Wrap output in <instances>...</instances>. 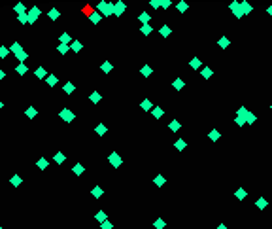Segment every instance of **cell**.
<instances>
[{
    "mask_svg": "<svg viewBox=\"0 0 272 229\" xmlns=\"http://www.w3.org/2000/svg\"><path fill=\"white\" fill-rule=\"evenodd\" d=\"M59 116H61V119L66 121V123H72L74 119H76V114H74L70 108H62V110L59 112Z\"/></svg>",
    "mask_w": 272,
    "mask_h": 229,
    "instance_id": "6da1fadb",
    "label": "cell"
},
{
    "mask_svg": "<svg viewBox=\"0 0 272 229\" xmlns=\"http://www.w3.org/2000/svg\"><path fill=\"white\" fill-rule=\"evenodd\" d=\"M98 8H100V10H98V12H100L102 15H113V2H104V0H102V2L100 4H98Z\"/></svg>",
    "mask_w": 272,
    "mask_h": 229,
    "instance_id": "7a4b0ae2",
    "label": "cell"
},
{
    "mask_svg": "<svg viewBox=\"0 0 272 229\" xmlns=\"http://www.w3.org/2000/svg\"><path fill=\"white\" fill-rule=\"evenodd\" d=\"M108 161H110V165H112V167H115V169H117V167H121V163H123V161H121V155H119V153H115V152H112V153L108 155Z\"/></svg>",
    "mask_w": 272,
    "mask_h": 229,
    "instance_id": "3957f363",
    "label": "cell"
},
{
    "mask_svg": "<svg viewBox=\"0 0 272 229\" xmlns=\"http://www.w3.org/2000/svg\"><path fill=\"white\" fill-rule=\"evenodd\" d=\"M27 15H29V23L32 25V23H36V19L40 17V8H38V6H32V8L29 10Z\"/></svg>",
    "mask_w": 272,
    "mask_h": 229,
    "instance_id": "277c9868",
    "label": "cell"
},
{
    "mask_svg": "<svg viewBox=\"0 0 272 229\" xmlns=\"http://www.w3.org/2000/svg\"><path fill=\"white\" fill-rule=\"evenodd\" d=\"M127 10V4L125 2H113V15L115 17H119V15H123V12Z\"/></svg>",
    "mask_w": 272,
    "mask_h": 229,
    "instance_id": "5b68a950",
    "label": "cell"
},
{
    "mask_svg": "<svg viewBox=\"0 0 272 229\" xmlns=\"http://www.w3.org/2000/svg\"><path fill=\"white\" fill-rule=\"evenodd\" d=\"M229 8L233 10V13H234V17H238V19H240V17H244V10H242V6H240L238 2H233V4H231Z\"/></svg>",
    "mask_w": 272,
    "mask_h": 229,
    "instance_id": "8992f818",
    "label": "cell"
},
{
    "mask_svg": "<svg viewBox=\"0 0 272 229\" xmlns=\"http://www.w3.org/2000/svg\"><path fill=\"white\" fill-rule=\"evenodd\" d=\"M89 100H91L93 104H98V102H100V100H102V95H100V93H98V91H93V93L89 95Z\"/></svg>",
    "mask_w": 272,
    "mask_h": 229,
    "instance_id": "52a82bcc",
    "label": "cell"
},
{
    "mask_svg": "<svg viewBox=\"0 0 272 229\" xmlns=\"http://www.w3.org/2000/svg\"><path fill=\"white\" fill-rule=\"evenodd\" d=\"M255 207H257V208H259V210H265V208H266V207H268V201H266V199H265V197H259V199H257V201H255Z\"/></svg>",
    "mask_w": 272,
    "mask_h": 229,
    "instance_id": "ba28073f",
    "label": "cell"
},
{
    "mask_svg": "<svg viewBox=\"0 0 272 229\" xmlns=\"http://www.w3.org/2000/svg\"><path fill=\"white\" fill-rule=\"evenodd\" d=\"M150 19H151V15H150V13H145V12L138 15V21L142 23V25H150Z\"/></svg>",
    "mask_w": 272,
    "mask_h": 229,
    "instance_id": "9c48e42d",
    "label": "cell"
},
{
    "mask_svg": "<svg viewBox=\"0 0 272 229\" xmlns=\"http://www.w3.org/2000/svg\"><path fill=\"white\" fill-rule=\"evenodd\" d=\"M106 131H108V129H106V125H104V123H98V125L95 127V133H96L98 136H104V134H106Z\"/></svg>",
    "mask_w": 272,
    "mask_h": 229,
    "instance_id": "30bf717a",
    "label": "cell"
},
{
    "mask_svg": "<svg viewBox=\"0 0 272 229\" xmlns=\"http://www.w3.org/2000/svg\"><path fill=\"white\" fill-rule=\"evenodd\" d=\"M217 44H219V48H221V49H227V48H229V44H231V40H229L227 36H221Z\"/></svg>",
    "mask_w": 272,
    "mask_h": 229,
    "instance_id": "8fae6325",
    "label": "cell"
},
{
    "mask_svg": "<svg viewBox=\"0 0 272 229\" xmlns=\"http://www.w3.org/2000/svg\"><path fill=\"white\" fill-rule=\"evenodd\" d=\"M64 159H66V157H64V153H62V152H57V153L53 155V161H55L57 165H62V163H64Z\"/></svg>",
    "mask_w": 272,
    "mask_h": 229,
    "instance_id": "7c38bea8",
    "label": "cell"
},
{
    "mask_svg": "<svg viewBox=\"0 0 272 229\" xmlns=\"http://www.w3.org/2000/svg\"><path fill=\"white\" fill-rule=\"evenodd\" d=\"M21 182H23V178H21L19 174H13V176L10 178V184H12L13 188H17V186H21Z\"/></svg>",
    "mask_w": 272,
    "mask_h": 229,
    "instance_id": "4fadbf2b",
    "label": "cell"
},
{
    "mask_svg": "<svg viewBox=\"0 0 272 229\" xmlns=\"http://www.w3.org/2000/svg\"><path fill=\"white\" fill-rule=\"evenodd\" d=\"M34 76L38 78V80H42V78H47V72H45V68H42V66H38L36 70H34Z\"/></svg>",
    "mask_w": 272,
    "mask_h": 229,
    "instance_id": "5bb4252c",
    "label": "cell"
},
{
    "mask_svg": "<svg viewBox=\"0 0 272 229\" xmlns=\"http://www.w3.org/2000/svg\"><path fill=\"white\" fill-rule=\"evenodd\" d=\"M81 48H83V45H81V42H78V40L70 44V49H72L74 53H80V51H81Z\"/></svg>",
    "mask_w": 272,
    "mask_h": 229,
    "instance_id": "9a60e30c",
    "label": "cell"
},
{
    "mask_svg": "<svg viewBox=\"0 0 272 229\" xmlns=\"http://www.w3.org/2000/svg\"><path fill=\"white\" fill-rule=\"evenodd\" d=\"M15 70H17V74H19V76H25V74H27V70H29V68H27V64H25V63H19Z\"/></svg>",
    "mask_w": 272,
    "mask_h": 229,
    "instance_id": "2e32d148",
    "label": "cell"
},
{
    "mask_svg": "<svg viewBox=\"0 0 272 229\" xmlns=\"http://www.w3.org/2000/svg\"><path fill=\"white\" fill-rule=\"evenodd\" d=\"M47 15H49V19H51V21H57V19L61 17V12L53 8V10H49V12H47Z\"/></svg>",
    "mask_w": 272,
    "mask_h": 229,
    "instance_id": "e0dca14e",
    "label": "cell"
},
{
    "mask_svg": "<svg viewBox=\"0 0 272 229\" xmlns=\"http://www.w3.org/2000/svg\"><path fill=\"white\" fill-rule=\"evenodd\" d=\"M234 195H236V199H238V201H244V199H246V195H248V191H246L244 188H238Z\"/></svg>",
    "mask_w": 272,
    "mask_h": 229,
    "instance_id": "ac0fdd59",
    "label": "cell"
},
{
    "mask_svg": "<svg viewBox=\"0 0 272 229\" xmlns=\"http://www.w3.org/2000/svg\"><path fill=\"white\" fill-rule=\"evenodd\" d=\"M91 193H93V197H95V199H100V197H102V193H104V191H102V188H100V186H95V188H93V191H91Z\"/></svg>",
    "mask_w": 272,
    "mask_h": 229,
    "instance_id": "d6986e66",
    "label": "cell"
},
{
    "mask_svg": "<svg viewBox=\"0 0 272 229\" xmlns=\"http://www.w3.org/2000/svg\"><path fill=\"white\" fill-rule=\"evenodd\" d=\"M21 49H23V48H21V44H19V42H13V44L10 45V53H15V55H17Z\"/></svg>",
    "mask_w": 272,
    "mask_h": 229,
    "instance_id": "ffe728a7",
    "label": "cell"
},
{
    "mask_svg": "<svg viewBox=\"0 0 272 229\" xmlns=\"http://www.w3.org/2000/svg\"><path fill=\"white\" fill-rule=\"evenodd\" d=\"M45 82H47V85H49V87H55V85H57V82H59V78L51 74V76H47V78H45Z\"/></svg>",
    "mask_w": 272,
    "mask_h": 229,
    "instance_id": "44dd1931",
    "label": "cell"
},
{
    "mask_svg": "<svg viewBox=\"0 0 272 229\" xmlns=\"http://www.w3.org/2000/svg\"><path fill=\"white\" fill-rule=\"evenodd\" d=\"M59 40H61V44H64V45H66V44H72V36H70L68 32H62Z\"/></svg>",
    "mask_w": 272,
    "mask_h": 229,
    "instance_id": "7402d4cb",
    "label": "cell"
},
{
    "mask_svg": "<svg viewBox=\"0 0 272 229\" xmlns=\"http://www.w3.org/2000/svg\"><path fill=\"white\" fill-rule=\"evenodd\" d=\"M174 146H176V150H178V152H183V150H185V146H187V144H185V140H183V138H178V140H176V144H174Z\"/></svg>",
    "mask_w": 272,
    "mask_h": 229,
    "instance_id": "603a6c76",
    "label": "cell"
},
{
    "mask_svg": "<svg viewBox=\"0 0 272 229\" xmlns=\"http://www.w3.org/2000/svg\"><path fill=\"white\" fill-rule=\"evenodd\" d=\"M140 72H142V76H145V78H147V76H151V72H153V70H151V66H150V64H144Z\"/></svg>",
    "mask_w": 272,
    "mask_h": 229,
    "instance_id": "cb8c5ba5",
    "label": "cell"
},
{
    "mask_svg": "<svg viewBox=\"0 0 272 229\" xmlns=\"http://www.w3.org/2000/svg\"><path fill=\"white\" fill-rule=\"evenodd\" d=\"M163 114H164V110H163L161 106H155V108H153V116H155V119H161V118H163Z\"/></svg>",
    "mask_w": 272,
    "mask_h": 229,
    "instance_id": "d4e9b609",
    "label": "cell"
},
{
    "mask_svg": "<svg viewBox=\"0 0 272 229\" xmlns=\"http://www.w3.org/2000/svg\"><path fill=\"white\" fill-rule=\"evenodd\" d=\"M47 165H49V161H47V159H40V161H36V167L40 169V171H44V169H47Z\"/></svg>",
    "mask_w": 272,
    "mask_h": 229,
    "instance_id": "484cf974",
    "label": "cell"
},
{
    "mask_svg": "<svg viewBox=\"0 0 272 229\" xmlns=\"http://www.w3.org/2000/svg\"><path fill=\"white\" fill-rule=\"evenodd\" d=\"M208 138L215 142V140H219V138H221V133H219V131H210V134H208Z\"/></svg>",
    "mask_w": 272,
    "mask_h": 229,
    "instance_id": "4316f807",
    "label": "cell"
},
{
    "mask_svg": "<svg viewBox=\"0 0 272 229\" xmlns=\"http://www.w3.org/2000/svg\"><path fill=\"white\" fill-rule=\"evenodd\" d=\"M100 68H102V72H104V74H110L113 66H112V63H108V61H106V63H102V66H100Z\"/></svg>",
    "mask_w": 272,
    "mask_h": 229,
    "instance_id": "83f0119b",
    "label": "cell"
},
{
    "mask_svg": "<svg viewBox=\"0 0 272 229\" xmlns=\"http://www.w3.org/2000/svg\"><path fill=\"white\" fill-rule=\"evenodd\" d=\"M180 127H182V125H180V121H176V119L168 123V129H170V131H174V133H176V131H180Z\"/></svg>",
    "mask_w": 272,
    "mask_h": 229,
    "instance_id": "f1b7e54d",
    "label": "cell"
},
{
    "mask_svg": "<svg viewBox=\"0 0 272 229\" xmlns=\"http://www.w3.org/2000/svg\"><path fill=\"white\" fill-rule=\"evenodd\" d=\"M62 89H64V93H68V95H70V93H74V91H76V85L68 82V83H66V85H64Z\"/></svg>",
    "mask_w": 272,
    "mask_h": 229,
    "instance_id": "f546056e",
    "label": "cell"
},
{
    "mask_svg": "<svg viewBox=\"0 0 272 229\" xmlns=\"http://www.w3.org/2000/svg\"><path fill=\"white\" fill-rule=\"evenodd\" d=\"M172 85H174V89H176V91H180V89H183V80H182V78H176Z\"/></svg>",
    "mask_w": 272,
    "mask_h": 229,
    "instance_id": "4dcf8cb0",
    "label": "cell"
},
{
    "mask_svg": "<svg viewBox=\"0 0 272 229\" xmlns=\"http://www.w3.org/2000/svg\"><path fill=\"white\" fill-rule=\"evenodd\" d=\"M25 114H27V118H29V119H32V118H36V114H38V112H36V108L30 106V108H27V112H25Z\"/></svg>",
    "mask_w": 272,
    "mask_h": 229,
    "instance_id": "1f68e13d",
    "label": "cell"
},
{
    "mask_svg": "<svg viewBox=\"0 0 272 229\" xmlns=\"http://www.w3.org/2000/svg\"><path fill=\"white\" fill-rule=\"evenodd\" d=\"M151 30H153V29H151V25H142V27H140V32H142V34H145V36H147V34H151Z\"/></svg>",
    "mask_w": 272,
    "mask_h": 229,
    "instance_id": "d6a6232c",
    "label": "cell"
},
{
    "mask_svg": "<svg viewBox=\"0 0 272 229\" xmlns=\"http://www.w3.org/2000/svg\"><path fill=\"white\" fill-rule=\"evenodd\" d=\"M15 57L19 59V63H25V61H27V57H29V55H27V51H25V49H21V51H19V53L15 55Z\"/></svg>",
    "mask_w": 272,
    "mask_h": 229,
    "instance_id": "836d02e7",
    "label": "cell"
},
{
    "mask_svg": "<svg viewBox=\"0 0 272 229\" xmlns=\"http://www.w3.org/2000/svg\"><path fill=\"white\" fill-rule=\"evenodd\" d=\"M201 74H202V78H206V80H208V78H212V74H214V72H212V68H208V66H206V68H202V70H201Z\"/></svg>",
    "mask_w": 272,
    "mask_h": 229,
    "instance_id": "e575fe53",
    "label": "cell"
},
{
    "mask_svg": "<svg viewBox=\"0 0 272 229\" xmlns=\"http://www.w3.org/2000/svg\"><path fill=\"white\" fill-rule=\"evenodd\" d=\"M140 108H142V110H151V108H153V104H151V100H147V99H145V100H142Z\"/></svg>",
    "mask_w": 272,
    "mask_h": 229,
    "instance_id": "d590c367",
    "label": "cell"
},
{
    "mask_svg": "<svg viewBox=\"0 0 272 229\" xmlns=\"http://www.w3.org/2000/svg\"><path fill=\"white\" fill-rule=\"evenodd\" d=\"M246 123H255V114L253 112H248V114H246Z\"/></svg>",
    "mask_w": 272,
    "mask_h": 229,
    "instance_id": "8d00e7d4",
    "label": "cell"
},
{
    "mask_svg": "<svg viewBox=\"0 0 272 229\" xmlns=\"http://www.w3.org/2000/svg\"><path fill=\"white\" fill-rule=\"evenodd\" d=\"M10 53V48H6V45H0V59H6Z\"/></svg>",
    "mask_w": 272,
    "mask_h": 229,
    "instance_id": "74e56055",
    "label": "cell"
},
{
    "mask_svg": "<svg viewBox=\"0 0 272 229\" xmlns=\"http://www.w3.org/2000/svg\"><path fill=\"white\" fill-rule=\"evenodd\" d=\"M159 32H161V36H163V38H166V36H170V32H172V30H170V27H166V25H164V27H161V30H159Z\"/></svg>",
    "mask_w": 272,
    "mask_h": 229,
    "instance_id": "f35d334b",
    "label": "cell"
},
{
    "mask_svg": "<svg viewBox=\"0 0 272 229\" xmlns=\"http://www.w3.org/2000/svg\"><path fill=\"white\" fill-rule=\"evenodd\" d=\"M95 218H96L98 222H100V223L108 220V218H106V212H102V210H100V212H96V214H95Z\"/></svg>",
    "mask_w": 272,
    "mask_h": 229,
    "instance_id": "ab89813d",
    "label": "cell"
},
{
    "mask_svg": "<svg viewBox=\"0 0 272 229\" xmlns=\"http://www.w3.org/2000/svg\"><path fill=\"white\" fill-rule=\"evenodd\" d=\"M13 10H15V12H17L19 15H23V13H27V6H23V4H17V6H15Z\"/></svg>",
    "mask_w": 272,
    "mask_h": 229,
    "instance_id": "60d3db41",
    "label": "cell"
},
{
    "mask_svg": "<svg viewBox=\"0 0 272 229\" xmlns=\"http://www.w3.org/2000/svg\"><path fill=\"white\" fill-rule=\"evenodd\" d=\"M189 8V4L187 2H178V12L180 13H185V10Z\"/></svg>",
    "mask_w": 272,
    "mask_h": 229,
    "instance_id": "b9f144b4",
    "label": "cell"
},
{
    "mask_svg": "<svg viewBox=\"0 0 272 229\" xmlns=\"http://www.w3.org/2000/svg\"><path fill=\"white\" fill-rule=\"evenodd\" d=\"M234 123H236V125H240V127H242V125H246V116H236V118H234Z\"/></svg>",
    "mask_w": 272,
    "mask_h": 229,
    "instance_id": "7bdbcfd3",
    "label": "cell"
},
{
    "mask_svg": "<svg viewBox=\"0 0 272 229\" xmlns=\"http://www.w3.org/2000/svg\"><path fill=\"white\" fill-rule=\"evenodd\" d=\"M153 225H155V229H164V225H166V222L159 218V220H155V223H153Z\"/></svg>",
    "mask_w": 272,
    "mask_h": 229,
    "instance_id": "ee69618b",
    "label": "cell"
},
{
    "mask_svg": "<svg viewBox=\"0 0 272 229\" xmlns=\"http://www.w3.org/2000/svg\"><path fill=\"white\" fill-rule=\"evenodd\" d=\"M72 171H74V174H83V171H85V169H83V165H80V163H78V165H74V169H72Z\"/></svg>",
    "mask_w": 272,
    "mask_h": 229,
    "instance_id": "f6af8a7d",
    "label": "cell"
},
{
    "mask_svg": "<svg viewBox=\"0 0 272 229\" xmlns=\"http://www.w3.org/2000/svg\"><path fill=\"white\" fill-rule=\"evenodd\" d=\"M153 182H155V186H159V188H161V186H164V182H166V180H164V176H155V180H153Z\"/></svg>",
    "mask_w": 272,
    "mask_h": 229,
    "instance_id": "bcb514c9",
    "label": "cell"
},
{
    "mask_svg": "<svg viewBox=\"0 0 272 229\" xmlns=\"http://www.w3.org/2000/svg\"><path fill=\"white\" fill-rule=\"evenodd\" d=\"M240 6H242V10H244V13H251V10H253V8H251V6H250L248 2H242Z\"/></svg>",
    "mask_w": 272,
    "mask_h": 229,
    "instance_id": "7dc6e473",
    "label": "cell"
},
{
    "mask_svg": "<svg viewBox=\"0 0 272 229\" xmlns=\"http://www.w3.org/2000/svg\"><path fill=\"white\" fill-rule=\"evenodd\" d=\"M189 64H191V68H201V59H196V57H195V59H191Z\"/></svg>",
    "mask_w": 272,
    "mask_h": 229,
    "instance_id": "c3c4849f",
    "label": "cell"
},
{
    "mask_svg": "<svg viewBox=\"0 0 272 229\" xmlns=\"http://www.w3.org/2000/svg\"><path fill=\"white\" fill-rule=\"evenodd\" d=\"M57 49H59V53H68L70 51V48H68V45H64V44H61Z\"/></svg>",
    "mask_w": 272,
    "mask_h": 229,
    "instance_id": "681fc988",
    "label": "cell"
},
{
    "mask_svg": "<svg viewBox=\"0 0 272 229\" xmlns=\"http://www.w3.org/2000/svg\"><path fill=\"white\" fill-rule=\"evenodd\" d=\"M100 227H102V229H112V227H113V223L106 220V222H102V223H100Z\"/></svg>",
    "mask_w": 272,
    "mask_h": 229,
    "instance_id": "f907efd6",
    "label": "cell"
},
{
    "mask_svg": "<svg viewBox=\"0 0 272 229\" xmlns=\"http://www.w3.org/2000/svg\"><path fill=\"white\" fill-rule=\"evenodd\" d=\"M17 19H19V23H29V15H27V13H23V15H19Z\"/></svg>",
    "mask_w": 272,
    "mask_h": 229,
    "instance_id": "816d5d0a",
    "label": "cell"
},
{
    "mask_svg": "<svg viewBox=\"0 0 272 229\" xmlns=\"http://www.w3.org/2000/svg\"><path fill=\"white\" fill-rule=\"evenodd\" d=\"M151 8H161V2H159V0H151Z\"/></svg>",
    "mask_w": 272,
    "mask_h": 229,
    "instance_id": "f5cc1de1",
    "label": "cell"
},
{
    "mask_svg": "<svg viewBox=\"0 0 272 229\" xmlns=\"http://www.w3.org/2000/svg\"><path fill=\"white\" fill-rule=\"evenodd\" d=\"M246 114H248V110H246L244 106H242V108H238V116H246Z\"/></svg>",
    "mask_w": 272,
    "mask_h": 229,
    "instance_id": "db71d44e",
    "label": "cell"
},
{
    "mask_svg": "<svg viewBox=\"0 0 272 229\" xmlns=\"http://www.w3.org/2000/svg\"><path fill=\"white\" fill-rule=\"evenodd\" d=\"M161 8H170V0H163V2H161Z\"/></svg>",
    "mask_w": 272,
    "mask_h": 229,
    "instance_id": "11a10c76",
    "label": "cell"
},
{
    "mask_svg": "<svg viewBox=\"0 0 272 229\" xmlns=\"http://www.w3.org/2000/svg\"><path fill=\"white\" fill-rule=\"evenodd\" d=\"M4 76H6V74H4V70H2V68H0V82L4 80Z\"/></svg>",
    "mask_w": 272,
    "mask_h": 229,
    "instance_id": "9f6ffc18",
    "label": "cell"
},
{
    "mask_svg": "<svg viewBox=\"0 0 272 229\" xmlns=\"http://www.w3.org/2000/svg\"><path fill=\"white\" fill-rule=\"evenodd\" d=\"M266 12H268V15L272 17V6H268V8H266Z\"/></svg>",
    "mask_w": 272,
    "mask_h": 229,
    "instance_id": "6f0895ef",
    "label": "cell"
},
{
    "mask_svg": "<svg viewBox=\"0 0 272 229\" xmlns=\"http://www.w3.org/2000/svg\"><path fill=\"white\" fill-rule=\"evenodd\" d=\"M217 229H227V225H225V223H221V225H217Z\"/></svg>",
    "mask_w": 272,
    "mask_h": 229,
    "instance_id": "680465c9",
    "label": "cell"
},
{
    "mask_svg": "<svg viewBox=\"0 0 272 229\" xmlns=\"http://www.w3.org/2000/svg\"><path fill=\"white\" fill-rule=\"evenodd\" d=\"M2 106H4V104H2V100H0V110H2Z\"/></svg>",
    "mask_w": 272,
    "mask_h": 229,
    "instance_id": "91938a15",
    "label": "cell"
},
{
    "mask_svg": "<svg viewBox=\"0 0 272 229\" xmlns=\"http://www.w3.org/2000/svg\"><path fill=\"white\" fill-rule=\"evenodd\" d=\"M0 229H4V227H2V225H0Z\"/></svg>",
    "mask_w": 272,
    "mask_h": 229,
    "instance_id": "94428289",
    "label": "cell"
},
{
    "mask_svg": "<svg viewBox=\"0 0 272 229\" xmlns=\"http://www.w3.org/2000/svg\"><path fill=\"white\" fill-rule=\"evenodd\" d=\"M270 110H272V106H270Z\"/></svg>",
    "mask_w": 272,
    "mask_h": 229,
    "instance_id": "6125c7cd",
    "label": "cell"
}]
</instances>
